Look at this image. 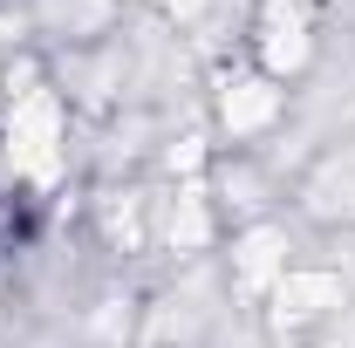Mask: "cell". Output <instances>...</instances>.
I'll return each instance as SVG.
<instances>
[{"label": "cell", "mask_w": 355, "mask_h": 348, "mask_svg": "<svg viewBox=\"0 0 355 348\" xmlns=\"http://www.w3.org/2000/svg\"><path fill=\"white\" fill-rule=\"evenodd\" d=\"M55 143H62V110H55V96H28V103L14 110V123H7L14 164L35 171V177H48L55 171Z\"/></svg>", "instance_id": "1"}, {"label": "cell", "mask_w": 355, "mask_h": 348, "mask_svg": "<svg viewBox=\"0 0 355 348\" xmlns=\"http://www.w3.org/2000/svg\"><path fill=\"white\" fill-rule=\"evenodd\" d=\"M273 116V89L266 82H239L232 96H225V123L232 130H253V123H266Z\"/></svg>", "instance_id": "2"}, {"label": "cell", "mask_w": 355, "mask_h": 348, "mask_svg": "<svg viewBox=\"0 0 355 348\" xmlns=\"http://www.w3.org/2000/svg\"><path fill=\"white\" fill-rule=\"evenodd\" d=\"M239 266H246V280H266V273L280 266V239H273V232H253L246 253H239Z\"/></svg>", "instance_id": "3"}, {"label": "cell", "mask_w": 355, "mask_h": 348, "mask_svg": "<svg viewBox=\"0 0 355 348\" xmlns=\"http://www.w3.org/2000/svg\"><path fill=\"white\" fill-rule=\"evenodd\" d=\"M266 55H273V69H280V62H301V42H294V28H287L280 42H266Z\"/></svg>", "instance_id": "4"}, {"label": "cell", "mask_w": 355, "mask_h": 348, "mask_svg": "<svg viewBox=\"0 0 355 348\" xmlns=\"http://www.w3.org/2000/svg\"><path fill=\"white\" fill-rule=\"evenodd\" d=\"M171 7H178V14H191V7H198V0H171Z\"/></svg>", "instance_id": "5"}]
</instances>
